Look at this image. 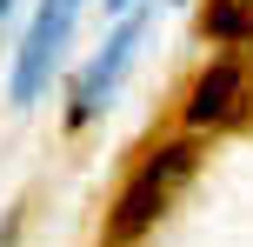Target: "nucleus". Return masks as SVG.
Wrapping results in <instances>:
<instances>
[{
    "instance_id": "7",
    "label": "nucleus",
    "mask_w": 253,
    "mask_h": 247,
    "mask_svg": "<svg viewBox=\"0 0 253 247\" xmlns=\"http://www.w3.org/2000/svg\"><path fill=\"white\" fill-rule=\"evenodd\" d=\"M107 7H114V13H126V7H133V0H107Z\"/></svg>"
},
{
    "instance_id": "4",
    "label": "nucleus",
    "mask_w": 253,
    "mask_h": 247,
    "mask_svg": "<svg viewBox=\"0 0 253 247\" xmlns=\"http://www.w3.org/2000/svg\"><path fill=\"white\" fill-rule=\"evenodd\" d=\"M253 107V74L240 60H213L200 80H193V94H187V127H233Z\"/></svg>"
},
{
    "instance_id": "5",
    "label": "nucleus",
    "mask_w": 253,
    "mask_h": 247,
    "mask_svg": "<svg viewBox=\"0 0 253 247\" xmlns=\"http://www.w3.org/2000/svg\"><path fill=\"white\" fill-rule=\"evenodd\" d=\"M200 27H207V40H220V47H240V40H253V0H207Z\"/></svg>"
},
{
    "instance_id": "1",
    "label": "nucleus",
    "mask_w": 253,
    "mask_h": 247,
    "mask_svg": "<svg viewBox=\"0 0 253 247\" xmlns=\"http://www.w3.org/2000/svg\"><path fill=\"white\" fill-rule=\"evenodd\" d=\"M193 160H200V154H193V141H167V147H153V154L140 160L133 181H126L120 200H114V241H140L167 207H173V194L187 187Z\"/></svg>"
},
{
    "instance_id": "3",
    "label": "nucleus",
    "mask_w": 253,
    "mask_h": 247,
    "mask_svg": "<svg viewBox=\"0 0 253 247\" xmlns=\"http://www.w3.org/2000/svg\"><path fill=\"white\" fill-rule=\"evenodd\" d=\"M140 34H147V20H140V13H126L114 34H107V47L80 67V80H74V107H67V120H74V127H87V120H100L107 107H114L126 67H133V53H140Z\"/></svg>"
},
{
    "instance_id": "6",
    "label": "nucleus",
    "mask_w": 253,
    "mask_h": 247,
    "mask_svg": "<svg viewBox=\"0 0 253 247\" xmlns=\"http://www.w3.org/2000/svg\"><path fill=\"white\" fill-rule=\"evenodd\" d=\"M13 7H20V0H0V27H7V20H13Z\"/></svg>"
},
{
    "instance_id": "2",
    "label": "nucleus",
    "mask_w": 253,
    "mask_h": 247,
    "mask_svg": "<svg viewBox=\"0 0 253 247\" xmlns=\"http://www.w3.org/2000/svg\"><path fill=\"white\" fill-rule=\"evenodd\" d=\"M80 7H87V0H40L34 27H27L20 53H13V107H34L40 94H47L53 67H60L67 40H74V20H80Z\"/></svg>"
}]
</instances>
